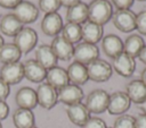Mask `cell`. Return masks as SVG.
Here are the masks:
<instances>
[{
	"label": "cell",
	"instance_id": "cell-1",
	"mask_svg": "<svg viewBox=\"0 0 146 128\" xmlns=\"http://www.w3.org/2000/svg\"><path fill=\"white\" fill-rule=\"evenodd\" d=\"M113 15V6L108 0H92L88 5V20L105 25Z\"/></svg>",
	"mask_w": 146,
	"mask_h": 128
},
{
	"label": "cell",
	"instance_id": "cell-2",
	"mask_svg": "<svg viewBox=\"0 0 146 128\" xmlns=\"http://www.w3.org/2000/svg\"><path fill=\"white\" fill-rule=\"evenodd\" d=\"M87 71L90 80L96 83H103L111 78L113 74V68L112 65H110L107 61L98 58L87 65Z\"/></svg>",
	"mask_w": 146,
	"mask_h": 128
},
{
	"label": "cell",
	"instance_id": "cell-3",
	"mask_svg": "<svg viewBox=\"0 0 146 128\" xmlns=\"http://www.w3.org/2000/svg\"><path fill=\"white\" fill-rule=\"evenodd\" d=\"M108 96L110 94L102 88L94 89L87 95L84 105L87 106L90 113H95V114L103 113L107 110Z\"/></svg>",
	"mask_w": 146,
	"mask_h": 128
},
{
	"label": "cell",
	"instance_id": "cell-4",
	"mask_svg": "<svg viewBox=\"0 0 146 128\" xmlns=\"http://www.w3.org/2000/svg\"><path fill=\"white\" fill-rule=\"evenodd\" d=\"M38 42V34L31 27H23L15 36L14 44L19 49L22 54H26L35 48Z\"/></svg>",
	"mask_w": 146,
	"mask_h": 128
},
{
	"label": "cell",
	"instance_id": "cell-5",
	"mask_svg": "<svg viewBox=\"0 0 146 128\" xmlns=\"http://www.w3.org/2000/svg\"><path fill=\"white\" fill-rule=\"evenodd\" d=\"M113 25L123 33H129L136 29V14L130 9H117L112 15Z\"/></svg>",
	"mask_w": 146,
	"mask_h": 128
},
{
	"label": "cell",
	"instance_id": "cell-6",
	"mask_svg": "<svg viewBox=\"0 0 146 128\" xmlns=\"http://www.w3.org/2000/svg\"><path fill=\"white\" fill-rule=\"evenodd\" d=\"M98 56H99V49L96 44L81 42L74 46L73 58L75 59L76 62H80L82 65L87 66L91 61L98 59Z\"/></svg>",
	"mask_w": 146,
	"mask_h": 128
},
{
	"label": "cell",
	"instance_id": "cell-7",
	"mask_svg": "<svg viewBox=\"0 0 146 128\" xmlns=\"http://www.w3.org/2000/svg\"><path fill=\"white\" fill-rule=\"evenodd\" d=\"M131 101L125 94V92L122 91H116L110 94L108 96V105H107V112L110 114H115V116H121L124 114L130 108Z\"/></svg>",
	"mask_w": 146,
	"mask_h": 128
},
{
	"label": "cell",
	"instance_id": "cell-8",
	"mask_svg": "<svg viewBox=\"0 0 146 128\" xmlns=\"http://www.w3.org/2000/svg\"><path fill=\"white\" fill-rule=\"evenodd\" d=\"M13 15L22 23V24H31L34 23L39 17V8L32 3L31 1L23 0L15 8Z\"/></svg>",
	"mask_w": 146,
	"mask_h": 128
},
{
	"label": "cell",
	"instance_id": "cell-9",
	"mask_svg": "<svg viewBox=\"0 0 146 128\" xmlns=\"http://www.w3.org/2000/svg\"><path fill=\"white\" fill-rule=\"evenodd\" d=\"M35 93H36L38 104L41 105L43 109H47V110L52 109L58 102L57 89H55L48 83H41L38 86Z\"/></svg>",
	"mask_w": 146,
	"mask_h": 128
},
{
	"label": "cell",
	"instance_id": "cell-10",
	"mask_svg": "<svg viewBox=\"0 0 146 128\" xmlns=\"http://www.w3.org/2000/svg\"><path fill=\"white\" fill-rule=\"evenodd\" d=\"M0 78L6 82L9 86L18 84L24 78V68L23 63L11 62V63H5L0 69Z\"/></svg>",
	"mask_w": 146,
	"mask_h": 128
},
{
	"label": "cell",
	"instance_id": "cell-11",
	"mask_svg": "<svg viewBox=\"0 0 146 128\" xmlns=\"http://www.w3.org/2000/svg\"><path fill=\"white\" fill-rule=\"evenodd\" d=\"M112 68L122 77H130L135 72L136 69V61L135 58L130 57L129 54L122 52L115 58H113Z\"/></svg>",
	"mask_w": 146,
	"mask_h": 128
},
{
	"label": "cell",
	"instance_id": "cell-12",
	"mask_svg": "<svg viewBox=\"0 0 146 128\" xmlns=\"http://www.w3.org/2000/svg\"><path fill=\"white\" fill-rule=\"evenodd\" d=\"M57 93H58V101H60L62 103H64L66 105L80 103L84 96L82 88L80 86L71 84V83H68L63 88L58 89Z\"/></svg>",
	"mask_w": 146,
	"mask_h": 128
},
{
	"label": "cell",
	"instance_id": "cell-13",
	"mask_svg": "<svg viewBox=\"0 0 146 128\" xmlns=\"http://www.w3.org/2000/svg\"><path fill=\"white\" fill-rule=\"evenodd\" d=\"M63 26V18L58 12L46 14L41 20V31L48 36H57Z\"/></svg>",
	"mask_w": 146,
	"mask_h": 128
},
{
	"label": "cell",
	"instance_id": "cell-14",
	"mask_svg": "<svg viewBox=\"0 0 146 128\" xmlns=\"http://www.w3.org/2000/svg\"><path fill=\"white\" fill-rule=\"evenodd\" d=\"M56 58L62 61H68L73 58V51L74 46L68 41H66L62 35H57L54 37L51 44H50Z\"/></svg>",
	"mask_w": 146,
	"mask_h": 128
},
{
	"label": "cell",
	"instance_id": "cell-15",
	"mask_svg": "<svg viewBox=\"0 0 146 128\" xmlns=\"http://www.w3.org/2000/svg\"><path fill=\"white\" fill-rule=\"evenodd\" d=\"M24 77L32 83H41L46 79L47 69L43 68L35 59H29L23 63Z\"/></svg>",
	"mask_w": 146,
	"mask_h": 128
},
{
	"label": "cell",
	"instance_id": "cell-16",
	"mask_svg": "<svg viewBox=\"0 0 146 128\" xmlns=\"http://www.w3.org/2000/svg\"><path fill=\"white\" fill-rule=\"evenodd\" d=\"M15 102L18 105V108L32 110L38 105L36 93L33 88L29 86H24L17 91L15 95Z\"/></svg>",
	"mask_w": 146,
	"mask_h": 128
},
{
	"label": "cell",
	"instance_id": "cell-17",
	"mask_svg": "<svg viewBox=\"0 0 146 128\" xmlns=\"http://www.w3.org/2000/svg\"><path fill=\"white\" fill-rule=\"evenodd\" d=\"M102 49L110 58H115L123 52V41L115 34H107L102 39Z\"/></svg>",
	"mask_w": 146,
	"mask_h": 128
},
{
	"label": "cell",
	"instance_id": "cell-18",
	"mask_svg": "<svg viewBox=\"0 0 146 128\" xmlns=\"http://www.w3.org/2000/svg\"><path fill=\"white\" fill-rule=\"evenodd\" d=\"M66 114L70 119V121L76 126H83L87 120L90 118V112L84 105V103H76L72 105H67L66 108Z\"/></svg>",
	"mask_w": 146,
	"mask_h": 128
},
{
	"label": "cell",
	"instance_id": "cell-19",
	"mask_svg": "<svg viewBox=\"0 0 146 128\" xmlns=\"http://www.w3.org/2000/svg\"><path fill=\"white\" fill-rule=\"evenodd\" d=\"M103 33L104 32L102 25H98L90 20H87L83 24H81V34L83 42L96 44L103 39Z\"/></svg>",
	"mask_w": 146,
	"mask_h": 128
},
{
	"label": "cell",
	"instance_id": "cell-20",
	"mask_svg": "<svg viewBox=\"0 0 146 128\" xmlns=\"http://www.w3.org/2000/svg\"><path fill=\"white\" fill-rule=\"evenodd\" d=\"M46 79H47V83L57 91L63 88L64 86H66L70 83L66 69L58 67V66H55L47 70Z\"/></svg>",
	"mask_w": 146,
	"mask_h": 128
},
{
	"label": "cell",
	"instance_id": "cell-21",
	"mask_svg": "<svg viewBox=\"0 0 146 128\" xmlns=\"http://www.w3.org/2000/svg\"><path fill=\"white\" fill-rule=\"evenodd\" d=\"M35 60L47 70L57 66L58 59L56 58L52 49L48 44H41L35 50Z\"/></svg>",
	"mask_w": 146,
	"mask_h": 128
},
{
	"label": "cell",
	"instance_id": "cell-22",
	"mask_svg": "<svg viewBox=\"0 0 146 128\" xmlns=\"http://www.w3.org/2000/svg\"><path fill=\"white\" fill-rule=\"evenodd\" d=\"M67 76H68V80L71 82V84L74 85H83L84 83H87V80L89 79L88 77V71H87V66L82 65L80 62H72L68 68L66 69Z\"/></svg>",
	"mask_w": 146,
	"mask_h": 128
},
{
	"label": "cell",
	"instance_id": "cell-23",
	"mask_svg": "<svg viewBox=\"0 0 146 128\" xmlns=\"http://www.w3.org/2000/svg\"><path fill=\"white\" fill-rule=\"evenodd\" d=\"M23 27V24L13 14H6L0 17V31L6 36L14 37Z\"/></svg>",
	"mask_w": 146,
	"mask_h": 128
},
{
	"label": "cell",
	"instance_id": "cell-24",
	"mask_svg": "<svg viewBox=\"0 0 146 128\" xmlns=\"http://www.w3.org/2000/svg\"><path fill=\"white\" fill-rule=\"evenodd\" d=\"M125 94L131 102L140 104L146 99V85L140 79H133L127 84Z\"/></svg>",
	"mask_w": 146,
	"mask_h": 128
},
{
	"label": "cell",
	"instance_id": "cell-25",
	"mask_svg": "<svg viewBox=\"0 0 146 128\" xmlns=\"http://www.w3.org/2000/svg\"><path fill=\"white\" fill-rule=\"evenodd\" d=\"M66 19L68 23L83 24L88 20V5L84 2H79L74 6H71L66 10Z\"/></svg>",
	"mask_w": 146,
	"mask_h": 128
},
{
	"label": "cell",
	"instance_id": "cell-26",
	"mask_svg": "<svg viewBox=\"0 0 146 128\" xmlns=\"http://www.w3.org/2000/svg\"><path fill=\"white\" fill-rule=\"evenodd\" d=\"M13 122L16 128H32L35 123L34 113L32 112V110L18 108L14 111Z\"/></svg>",
	"mask_w": 146,
	"mask_h": 128
},
{
	"label": "cell",
	"instance_id": "cell-27",
	"mask_svg": "<svg viewBox=\"0 0 146 128\" xmlns=\"http://www.w3.org/2000/svg\"><path fill=\"white\" fill-rule=\"evenodd\" d=\"M144 46H145L144 39L138 34H131L125 39L123 43V52L132 58H136L138 57V54L140 53Z\"/></svg>",
	"mask_w": 146,
	"mask_h": 128
},
{
	"label": "cell",
	"instance_id": "cell-28",
	"mask_svg": "<svg viewBox=\"0 0 146 128\" xmlns=\"http://www.w3.org/2000/svg\"><path fill=\"white\" fill-rule=\"evenodd\" d=\"M22 57V52L14 43H5L0 48V62L11 63L19 61Z\"/></svg>",
	"mask_w": 146,
	"mask_h": 128
},
{
	"label": "cell",
	"instance_id": "cell-29",
	"mask_svg": "<svg viewBox=\"0 0 146 128\" xmlns=\"http://www.w3.org/2000/svg\"><path fill=\"white\" fill-rule=\"evenodd\" d=\"M62 36L68 41L71 44L78 43L80 40H82L81 34V25L75 23H66L62 28Z\"/></svg>",
	"mask_w": 146,
	"mask_h": 128
},
{
	"label": "cell",
	"instance_id": "cell-30",
	"mask_svg": "<svg viewBox=\"0 0 146 128\" xmlns=\"http://www.w3.org/2000/svg\"><path fill=\"white\" fill-rule=\"evenodd\" d=\"M60 6L59 0H39V9L46 14L57 12Z\"/></svg>",
	"mask_w": 146,
	"mask_h": 128
},
{
	"label": "cell",
	"instance_id": "cell-31",
	"mask_svg": "<svg viewBox=\"0 0 146 128\" xmlns=\"http://www.w3.org/2000/svg\"><path fill=\"white\" fill-rule=\"evenodd\" d=\"M113 128H135V117L130 114H121L115 121Z\"/></svg>",
	"mask_w": 146,
	"mask_h": 128
},
{
	"label": "cell",
	"instance_id": "cell-32",
	"mask_svg": "<svg viewBox=\"0 0 146 128\" xmlns=\"http://www.w3.org/2000/svg\"><path fill=\"white\" fill-rule=\"evenodd\" d=\"M136 29L141 35H146V10H141L136 15Z\"/></svg>",
	"mask_w": 146,
	"mask_h": 128
},
{
	"label": "cell",
	"instance_id": "cell-33",
	"mask_svg": "<svg viewBox=\"0 0 146 128\" xmlns=\"http://www.w3.org/2000/svg\"><path fill=\"white\" fill-rule=\"evenodd\" d=\"M82 128H107L106 122L97 117H90L87 122L82 126Z\"/></svg>",
	"mask_w": 146,
	"mask_h": 128
},
{
	"label": "cell",
	"instance_id": "cell-34",
	"mask_svg": "<svg viewBox=\"0 0 146 128\" xmlns=\"http://www.w3.org/2000/svg\"><path fill=\"white\" fill-rule=\"evenodd\" d=\"M112 6L114 5V7L116 9H130V7L133 5L135 0H111Z\"/></svg>",
	"mask_w": 146,
	"mask_h": 128
},
{
	"label": "cell",
	"instance_id": "cell-35",
	"mask_svg": "<svg viewBox=\"0 0 146 128\" xmlns=\"http://www.w3.org/2000/svg\"><path fill=\"white\" fill-rule=\"evenodd\" d=\"M10 93V86L0 78V101H5Z\"/></svg>",
	"mask_w": 146,
	"mask_h": 128
},
{
	"label": "cell",
	"instance_id": "cell-36",
	"mask_svg": "<svg viewBox=\"0 0 146 128\" xmlns=\"http://www.w3.org/2000/svg\"><path fill=\"white\" fill-rule=\"evenodd\" d=\"M135 128H146V114L139 113L135 117Z\"/></svg>",
	"mask_w": 146,
	"mask_h": 128
},
{
	"label": "cell",
	"instance_id": "cell-37",
	"mask_svg": "<svg viewBox=\"0 0 146 128\" xmlns=\"http://www.w3.org/2000/svg\"><path fill=\"white\" fill-rule=\"evenodd\" d=\"M23 0H0V6L6 9H14Z\"/></svg>",
	"mask_w": 146,
	"mask_h": 128
},
{
	"label": "cell",
	"instance_id": "cell-38",
	"mask_svg": "<svg viewBox=\"0 0 146 128\" xmlns=\"http://www.w3.org/2000/svg\"><path fill=\"white\" fill-rule=\"evenodd\" d=\"M9 114V106L6 101H0V121L6 119Z\"/></svg>",
	"mask_w": 146,
	"mask_h": 128
},
{
	"label": "cell",
	"instance_id": "cell-39",
	"mask_svg": "<svg viewBox=\"0 0 146 128\" xmlns=\"http://www.w3.org/2000/svg\"><path fill=\"white\" fill-rule=\"evenodd\" d=\"M59 1H60V5H62V6L68 8V7H71V6H74V5L79 3V2H81L82 0H59Z\"/></svg>",
	"mask_w": 146,
	"mask_h": 128
},
{
	"label": "cell",
	"instance_id": "cell-40",
	"mask_svg": "<svg viewBox=\"0 0 146 128\" xmlns=\"http://www.w3.org/2000/svg\"><path fill=\"white\" fill-rule=\"evenodd\" d=\"M138 58H139V60H140L143 63L146 65V44H145V46L141 49L140 53L138 54Z\"/></svg>",
	"mask_w": 146,
	"mask_h": 128
},
{
	"label": "cell",
	"instance_id": "cell-41",
	"mask_svg": "<svg viewBox=\"0 0 146 128\" xmlns=\"http://www.w3.org/2000/svg\"><path fill=\"white\" fill-rule=\"evenodd\" d=\"M138 108L141 110V113H145L146 114V99L140 104H138Z\"/></svg>",
	"mask_w": 146,
	"mask_h": 128
},
{
	"label": "cell",
	"instance_id": "cell-42",
	"mask_svg": "<svg viewBox=\"0 0 146 128\" xmlns=\"http://www.w3.org/2000/svg\"><path fill=\"white\" fill-rule=\"evenodd\" d=\"M140 80L146 85V68L141 71V74H140Z\"/></svg>",
	"mask_w": 146,
	"mask_h": 128
},
{
	"label": "cell",
	"instance_id": "cell-43",
	"mask_svg": "<svg viewBox=\"0 0 146 128\" xmlns=\"http://www.w3.org/2000/svg\"><path fill=\"white\" fill-rule=\"evenodd\" d=\"M3 44H5V42H3V37H2L1 35H0V48H1V46H2Z\"/></svg>",
	"mask_w": 146,
	"mask_h": 128
},
{
	"label": "cell",
	"instance_id": "cell-44",
	"mask_svg": "<svg viewBox=\"0 0 146 128\" xmlns=\"http://www.w3.org/2000/svg\"><path fill=\"white\" fill-rule=\"evenodd\" d=\"M0 128H2V125H1V121H0Z\"/></svg>",
	"mask_w": 146,
	"mask_h": 128
},
{
	"label": "cell",
	"instance_id": "cell-45",
	"mask_svg": "<svg viewBox=\"0 0 146 128\" xmlns=\"http://www.w3.org/2000/svg\"><path fill=\"white\" fill-rule=\"evenodd\" d=\"M138 1H146V0H138Z\"/></svg>",
	"mask_w": 146,
	"mask_h": 128
},
{
	"label": "cell",
	"instance_id": "cell-46",
	"mask_svg": "<svg viewBox=\"0 0 146 128\" xmlns=\"http://www.w3.org/2000/svg\"><path fill=\"white\" fill-rule=\"evenodd\" d=\"M32 128H36V127H32Z\"/></svg>",
	"mask_w": 146,
	"mask_h": 128
},
{
	"label": "cell",
	"instance_id": "cell-47",
	"mask_svg": "<svg viewBox=\"0 0 146 128\" xmlns=\"http://www.w3.org/2000/svg\"><path fill=\"white\" fill-rule=\"evenodd\" d=\"M107 128H108V127H107ZM112 128H113V127H112Z\"/></svg>",
	"mask_w": 146,
	"mask_h": 128
}]
</instances>
